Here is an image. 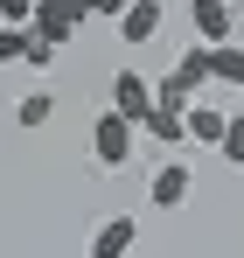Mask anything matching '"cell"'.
<instances>
[{
    "instance_id": "obj_15",
    "label": "cell",
    "mask_w": 244,
    "mask_h": 258,
    "mask_svg": "<svg viewBox=\"0 0 244 258\" xmlns=\"http://www.w3.org/2000/svg\"><path fill=\"white\" fill-rule=\"evenodd\" d=\"M133 0H84V14H98V21H119Z\"/></svg>"
},
{
    "instance_id": "obj_1",
    "label": "cell",
    "mask_w": 244,
    "mask_h": 258,
    "mask_svg": "<svg viewBox=\"0 0 244 258\" xmlns=\"http://www.w3.org/2000/svg\"><path fill=\"white\" fill-rule=\"evenodd\" d=\"M133 147H140V126H133L126 112H112V105H105V112L91 119V154H98V168L119 174L126 161H133Z\"/></svg>"
},
{
    "instance_id": "obj_4",
    "label": "cell",
    "mask_w": 244,
    "mask_h": 258,
    "mask_svg": "<svg viewBox=\"0 0 244 258\" xmlns=\"http://www.w3.org/2000/svg\"><path fill=\"white\" fill-rule=\"evenodd\" d=\"M161 21H167V7H161V0H133V7L119 14V42H133V49H140V42H154V35H161Z\"/></svg>"
},
{
    "instance_id": "obj_9",
    "label": "cell",
    "mask_w": 244,
    "mask_h": 258,
    "mask_svg": "<svg viewBox=\"0 0 244 258\" xmlns=\"http://www.w3.org/2000/svg\"><path fill=\"white\" fill-rule=\"evenodd\" d=\"M49 119H56V98H49V91H28V98L14 105V126H21V133H42Z\"/></svg>"
},
{
    "instance_id": "obj_3",
    "label": "cell",
    "mask_w": 244,
    "mask_h": 258,
    "mask_svg": "<svg viewBox=\"0 0 244 258\" xmlns=\"http://www.w3.org/2000/svg\"><path fill=\"white\" fill-rule=\"evenodd\" d=\"M189 21H196V42H209V49H223L230 42V0H189Z\"/></svg>"
},
{
    "instance_id": "obj_13",
    "label": "cell",
    "mask_w": 244,
    "mask_h": 258,
    "mask_svg": "<svg viewBox=\"0 0 244 258\" xmlns=\"http://www.w3.org/2000/svg\"><path fill=\"white\" fill-rule=\"evenodd\" d=\"M21 63H28V70H49V63H56V42H42L35 28H28V56H21Z\"/></svg>"
},
{
    "instance_id": "obj_12",
    "label": "cell",
    "mask_w": 244,
    "mask_h": 258,
    "mask_svg": "<svg viewBox=\"0 0 244 258\" xmlns=\"http://www.w3.org/2000/svg\"><path fill=\"white\" fill-rule=\"evenodd\" d=\"M35 7H42V0H0V21H7V28H28Z\"/></svg>"
},
{
    "instance_id": "obj_11",
    "label": "cell",
    "mask_w": 244,
    "mask_h": 258,
    "mask_svg": "<svg viewBox=\"0 0 244 258\" xmlns=\"http://www.w3.org/2000/svg\"><path fill=\"white\" fill-rule=\"evenodd\" d=\"M21 56H28V28H7V21H0V70L21 63Z\"/></svg>"
},
{
    "instance_id": "obj_8",
    "label": "cell",
    "mask_w": 244,
    "mask_h": 258,
    "mask_svg": "<svg viewBox=\"0 0 244 258\" xmlns=\"http://www.w3.org/2000/svg\"><path fill=\"white\" fill-rule=\"evenodd\" d=\"M147 140H161V147H181L189 140V112H167V105H154V119H147Z\"/></svg>"
},
{
    "instance_id": "obj_14",
    "label": "cell",
    "mask_w": 244,
    "mask_h": 258,
    "mask_svg": "<svg viewBox=\"0 0 244 258\" xmlns=\"http://www.w3.org/2000/svg\"><path fill=\"white\" fill-rule=\"evenodd\" d=\"M230 168H244V119H230V133H223V147H216Z\"/></svg>"
},
{
    "instance_id": "obj_5",
    "label": "cell",
    "mask_w": 244,
    "mask_h": 258,
    "mask_svg": "<svg viewBox=\"0 0 244 258\" xmlns=\"http://www.w3.org/2000/svg\"><path fill=\"white\" fill-rule=\"evenodd\" d=\"M189 188H196V174L181 168V161H167V168H154V181H147L154 210H181V203H189Z\"/></svg>"
},
{
    "instance_id": "obj_7",
    "label": "cell",
    "mask_w": 244,
    "mask_h": 258,
    "mask_svg": "<svg viewBox=\"0 0 244 258\" xmlns=\"http://www.w3.org/2000/svg\"><path fill=\"white\" fill-rule=\"evenodd\" d=\"M223 133H230V112H223V105H209V98H196V105H189V140L223 147Z\"/></svg>"
},
{
    "instance_id": "obj_10",
    "label": "cell",
    "mask_w": 244,
    "mask_h": 258,
    "mask_svg": "<svg viewBox=\"0 0 244 258\" xmlns=\"http://www.w3.org/2000/svg\"><path fill=\"white\" fill-rule=\"evenodd\" d=\"M216 84H237V91H244V49H237V42L216 49Z\"/></svg>"
},
{
    "instance_id": "obj_2",
    "label": "cell",
    "mask_w": 244,
    "mask_h": 258,
    "mask_svg": "<svg viewBox=\"0 0 244 258\" xmlns=\"http://www.w3.org/2000/svg\"><path fill=\"white\" fill-rule=\"evenodd\" d=\"M154 105H161L154 77H140V70H119V77H112V112H126L133 126H147V119H154Z\"/></svg>"
},
{
    "instance_id": "obj_6",
    "label": "cell",
    "mask_w": 244,
    "mask_h": 258,
    "mask_svg": "<svg viewBox=\"0 0 244 258\" xmlns=\"http://www.w3.org/2000/svg\"><path fill=\"white\" fill-rule=\"evenodd\" d=\"M133 244H140V223H133V216H105L98 237H91V258H126Z\"/></svg>"
}]
</instances>
